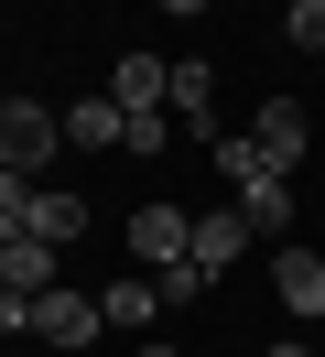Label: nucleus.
Masks as SVG:
<instances>
[{
	"label": "nucleus",
	"instance_id": "6ab92c4d",
	"mask_svg": "<svg viewBox=\"0 0 325 357\" xmlns=\"http://www.w3.org/2000/svg\"><path fill=\"white\" fill-rule=\"evenodd\" d=\"M0 335H33V292H11V282H0Z\"/></svg>",
	"mask_w": 325,
	"mask_h": 357
},
{
	"label": "nucleus",
	"instance_id": "a211bd4d",
	"mask_svg": "<svg viewBox=\"0 0 325 357\" xmlns=\"http://www.w3.org/2000/svg\"><path fill=\"white\" fill-rule=\"evenodd\" d=\"M173 141V109H130V152H163Z\"/></svg>",
	"mask_w": 325,
	"mask_h": 357
},
{
	"label": "nucleus",
	"instance_id": "4468645a",
	"mask_svg": "<svg viewBox=\"0 0 325 357\" xmlns=\"http://www.w3.org/2000/svg\"><path fill=\"white\" fill-rule=\"evenodd\" d=\"M0 282L11 292H55V249L43 238H0Z\"/></svg>",
	"mask_w": 325,
	"mask_h": 357
},
{
	"label": "nucleus",
	"instance_id": "20e7f679",
	"mask_svg": "<svg viewBox=\"0 0 325 357\" xmlns=\"http://www.w3.org/2000/svg\"><path fill=\"white\" fill-rule=\"evenodd\" d=\"M130 260H141V271L195 260V217H185V206H141V217H130Z\"/></svg>",
	"mask_w": 325,
	"mask_h": 357
},
{
	"label": "nucleus",
	"instance_id": "f03ea898",
	"mask_svg": "<svg viewBox=\"0 0 325 357\" xmlns=\"http://www.w3.org/2000/svg\"><path fill=\"white\" fill-rule=\"evenodd\" d=\"M33 335H43V347H98V335H108V314H98V292L55 282V292H33Z\"/></svg>",
	"mask_w": 325,
	"mask_h": 357
},
{
	"label": "nucleus",
	"instance_id": "9d476101",
	"mask_svg": "<svg viewBox=\"0 0 325 357\" xmlns=\"http://www.w3.org/2000/svg\"><path fill=\"white\" fill-rule=\"evenodd\" d=\"M250 130H260V152H271L282 174H293V162H303V141H315V130H303V109H293V98H260V119H250Z\"/></svg>",
	"mask_w": 325,
	"mask_h": 357
},
{
	"label": "nucleus",
	"instance_id": "7ed1b4c3",
	"mask_svg": "<svg viewBox=\"0 0 325 357\" xmlns=\"http://www.w3.org/2000/svg\"><path fill=\"white\" fill-rule=\"evenodd\" d=\"M163 109H173V130H185V141H206V152H217V66H206V54H173V98H163Z\"/></svg>",
	"mask_w": 325,
	"mask_h": 357
},
{
	"label": "nucleus",
	"instance_id": "f257e3e1",
	"mask_svg": "<svg viewBox=\"0 0 325 357\" xmlns=\"http://www.w3.org/2000/svg\"><path fill=\"white\" fill-rule=\"evenodd\" d=\"M55 152H65V109H43V98H0V174H43Z\"/></svg>",
	"mask_w": 325,
	"mask_h": 357
},
{
	"label": "nucleus",
	"instance_id": "dca6fc26",
	"mask_svg": "<svg viewBox=\"0 0 325 357\" xmlns=\"http://www.w3.org/2000/svg\"><path fill=\"white\" fill-rule=\"evenodd\" d=\"M282 44H293V54H325V0H282Z\"/></svg>",
	"mask_w": 325,
	"mask_h": 357
},
{
	"label": "nucleus",
	"instance_id": "aec40b11",
	"mask_svg": "<svg viewBox=\"0 0 325 357\" xmlns=\"http://www.w3.org/2000/svg\"><path fill=\"white\" fill-rule=\"evenodd\" d=\"M152 11H206V0H152Z\"/></svg>",
	"mask_w": 325,
	"mask_h": 357
},
{
	"label": "nucleus",
	"instance_id": "423d86ee",
	"mask_svg": "<svg viewBox=\"0 0 325 357\" xmlns=\"http://www.w3.org/2000/svg\"><path fill=\"white\" fill-rule=\"evenodd\" d=\"M120 141H130L120 98H65V152H120Z\"/></svg>",
	"mask_w": 325,
	"mask_h": 357
},
{
	"label": "nucleus",
	"instance_id": "f8f14e48",
	"mask_svg": "<svg viewBox=\"0 0 325 357\" xmlns=\"http://www.w3.org/2000/svg\"><path fill=\"white\" fill-rule=\"evenodd\" d=\"M217 174H228V184H238V195H250V184H271V174H282V162H271V152H260V130H217Z\"/></svg>",
	"mask_w": 325,
	"mask_h": 357
},
{
	"label": "nucleus",
	"instance_id": "f3484780",
	"mask_svg": "<svg viewBox=\"0 0 325 357\" xmlns=\"http://www.w3.org/2000/svg\"><path fill=\"white\" fill-rule=\"evenodd\" d=\"M152 282H163V303H195V292H206L217 271H195V260H173V271H152Z\"/></svg>",
	"mask_w": 325,
	"mask_h": 357
},
{
	"label": "nucleus",
	"instance_id": "ddd939ff",
	"mask_svg": "<svg viewBox=\"0 0 325 357\" xmlns=\"http://www.w3.org/2000/svg\"><path fill=\"white\" fill-rule=\"evenodd\" d=\"M238 217H250V238H282V227H293V174L250 184V195H238Z\"/></svg>",
	"mask_w": 325,
	"mask_h": 357
},
{
	"label": "nucleus",
	"instance_id": "1a4fd4ad",
	"mask_svg": "<svg viewBox=\"0 0 325 357\" xmlns=\"http://www.w3.org/2000/svg\"><path fill=\"white\" fill-rule=\"evenodd\" d=\"M33 238L43 249H76L87 238V195H76V184H43V195H33Z\"/></svg>",
	"mask_w": 325,
	"mask_h": 357
},
{
	"label": "nucleus",
	"instance_id": "2eb2a0df",
	"mask_svg": "<svg viewBox=\"0 0 325 357\" xmlns=\"http://www.w3.org/2000/svg\"><path fill=\"white\" fill-rule=\"evenodd\" d=\"M33 195H43L33 174H0V238H33Z\"/></svg>",
	"mask_w": 325,
	"mask_h": 357
},
{
	"label": "nucleus",
	"instance_id": "6e6552de",
	"mask_svg": "<svg viewBox=\"0 0 325 357\" xmlns=\"http://www.w3.org/2000/svg\"><path fill=\"white\" fill-rule=\"evenodd\" d=\"M98 314H108V325H120V335H141V325H163V282H141V271H120V282L98 292Z\"/></svg>",
	"mask_w": 325,
	"mask_h": 357
},
{
	"label": "nucleus",
	"instance_id": "0eeeda50",
	"mask_svg": "<svg viewBox=\"0 0 325 357\" xmlns=\"http://www.w3.org/2000/svg\"><path fill=\"white\" fill-rule=\"evenodd\" d=\"M108 98H120V109H163V98H173V54H141V44H130L120 76H108Z\"/></svg>",
	"mask_w": 325,
	"mask_h": 357
},
{
	"label": "nucleus",
	"instance_id": "39448f33",
	"mask_svg": "<svg viewBox=\"0 0 325 357\" xmlns=\"http://www.w3.org/2000/svg\"><path fill=\"white\" fill-rule=\"evenodd\" d=\"M271 292H282V314L325 325V249H282V260H271Z\"/></svg>",
	"mask_w": 325,
	"mask_h": 357
},
{
	"label": "nucleus",
	"instance_id": "412c9836",
	"mask_svg": "<svg viewBox=\"0 0 325 357\" xmlns=\"http://www.w3.org/2000/svg\"><path fill=\"white\" fill-rule=\"evenodd\" d=\"M141 357H185V347H141Z\"/></svg>",
	"mask_w": 325,
	"mask_h": 357
},
{
	"label": "nucleus",
	"instance_id": "9b49d317",
	"mask_svg": "<svg viewBox=\"0 0 325 357\" xmlns=\"http://www.w3.org/2000/svg\"><path fill=\"white\" fill-rule=\"evenodd\" d=\"M238 249H250V217H238V206H206V217H195V271H228Z\"/></svg>",
	"mask_w": 325,
	"mask_h": 357
},
{
	"label": "nucleus",
	"instance_id": "4be33fe9",
	"mask_svg": "<svg viewBox=\"0 0 325 357\" xmlns=\"http://www.w3.org/2000/svg\"><path fill=\"white\" fill-rule=\"evenodd\" d=\"M260 357H303V347H260Z\"/></svg>",
	"mask_w": 325,
	"mask_h": 357
}]
</instances>
